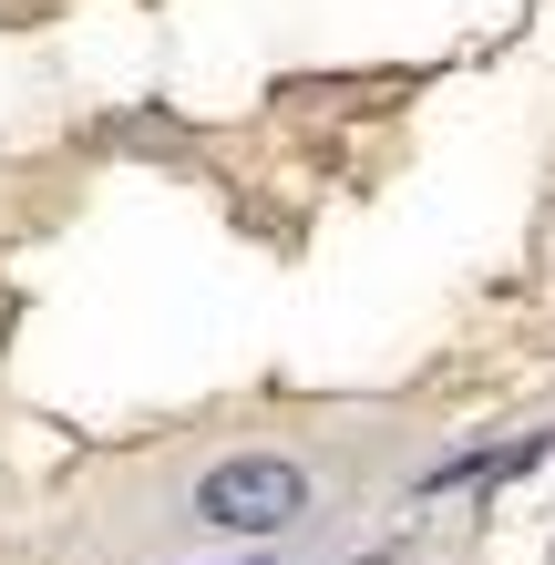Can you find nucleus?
<instances>
[{
  "label": "nucleus",
  "mask_w": 555,
  "mask_h": 565,
  "mask_svg": "<svg viewBox=\"0 0 555 565\" xmlns=\"http://www.w3.org/2000/svg\"><path fill=\"white\" fill-rule=\"evenodd\" d=\"M195 514L216 535H278V524L309 514V473L288 452H226L206 483H195Z\"/></svg>",
  "instance_id": "nucleus-1"
}]
</instances>
